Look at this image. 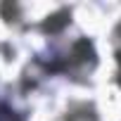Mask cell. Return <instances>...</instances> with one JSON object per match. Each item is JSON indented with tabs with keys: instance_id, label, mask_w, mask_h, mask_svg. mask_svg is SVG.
<instances>
[{
	"instance_id": "cell-1",
	"label": "cell",
	"mask_w": 121,
	"mask_h": 121,
	"mask_svg": "<svg viewBox=\"0 0 121 121\" xmlns=\"http://www.w3.org/2000/svg\"><path fill=\"white\" fill-rule=\"evenodd\" d=\"M71 121H95V116L93 114H76V116H71Z\"/></svg>"
}]
</instances>
